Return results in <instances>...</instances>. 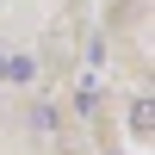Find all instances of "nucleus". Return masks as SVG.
<instances>
[{
	"mask_svg": "<svg viewBox=\"0 0 155 155\" xmlns=\"http://www.w3.org/2000/svg\"><path fill=\"white\" fill-rule=\"evenodd\" d=\"M130 130H137V137L155 130V106H149V99H137V106H130Z\"/></svg>",
	"mask_w": 155,
	"mask_h": 155,
	"instance_id": "1",
	"label": "nucleus"
},
{
	"mask_svg": "<svg viewBox=\"0 0 155 155\" xmlns=\"http://www.w3.org/2000/svg\"><path fill=\"white\" fill-rule=\"evenodd\" d=\"M31 74H37V62H31V56H6V81H19V87H25Z\"/></svg>",
	"mask_w": 155,
	"mask_h": 155,
	"instance_id": "2",
	"label": "nucleus"
},
{
	"mask_svg": "<svg viewBox=\"0 0 155 155\" xmlns=\"http://www.w3.org/2000/svg\"><path fill=\"white\" fill-rule=\"evenodd\" d=\"M0 74H6V56H0Z\"/></svg>",
	"mask_w": 155,
	"mask_h": 155,
	"instance_id": "3",
	"label": "nucleus"
}]
</instances>
